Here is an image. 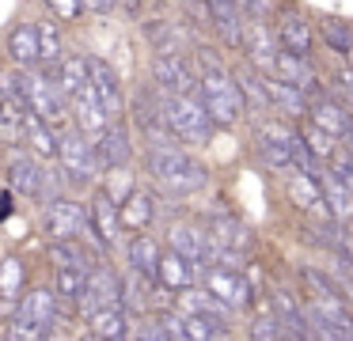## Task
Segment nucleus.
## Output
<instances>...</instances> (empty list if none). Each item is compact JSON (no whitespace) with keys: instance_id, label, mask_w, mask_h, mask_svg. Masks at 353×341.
Instances as JSON below:
<instances>
[{"instance_id":"obj_1","label":"nucleus","mask_w":353,"mask_h":341,"mask_svg":"<svg viewBox=\"0 0 353 341\" xmlns=\"http://www.w3.org/2000/svg\"><path fill=\"white\" fill-rule=\"evenodd\" d=\"M145 171L171 197H194L209 186V167L201 159H194L183 144H152V148H145Z\"/></svg>"},{"instance_id":"obj_2","label":"nucleus","mask_w":353,"mask_h":341,"mask_svg":"<svg viewBox=\"0 0 353 341\" xmlns=\"http://www.w3.org/2000/svg\"><path fill=\"white\" fill-rule=\"evenodd\" d=\"M201 53V80H198V95L205 103V110L213 114L216 129H236L239 118L247 114L243 95H239V83L232 76V68H224V61L216 57L209 45H198Z\"/></svg>"},{"instance_id":"obj_3","label":"nucleus","mask_w":353,"mask_h":341,"mask_svg":"<svg viewBox=\"0 0 353 341\" xmlns=\"http://www.w3.org/2000/svg\"><path fill=\"white\" fill-rule=\"evenodd\" d=\"M61 296H57L54 285H34L19 296L16 315L8 318V338H50L61 322Z\"/></svg>"},{"instance_id":"obj_4","label":"nucleus","mask_w":353,"mask_h":341,"mask_svg":"<svg viewBox=\"0 0 353 341\" xmlns=\"http://www.w3.org/2000/svg\"><path fill=\"white\" fill-rule=\"evenodd\" d=\"M57 167L65 171L72 189H92L95 178L103 174L99 156H95V136H88L84 129H61L57 141Z\"/></svg>"},{"instance_id":"obj_5","label":"nucleus","mask_w":353,"mask_h":341,"mask_svg":"<svg viewBox=\"0 0 353 341\" xmlns=\"http://www.w3.org/2000/svg\"><path fill=\"white\" fill-rule=\"evenodd\" d=\"M163 114H168L171 133L183 144H209V136L216 133L213 114L205 110L198 91H183V95H163Z\"/></svg>"},{"instance_id":"obj_6","label":"nucleus","mask_w":353,"mask_h":341,"mask_svg":"<svg viewBox=\"0 0 353 341\" xmlns=\"http://www.w3.org/2000/svg\"><path fill=\"white\" fill-rule=\"evenodd\" d=\"M254 152L281 178L289 171H296V159H292V121L281 118V114H266L254 125Z\"/></svg>"},{"instance_id":"obj_7","label":"nucleus","mask_w":353,"mask_h":341,"mask_svg":"<svg viewBox=\"0 0 353 341\" xmlns=\"http://www.w3.org/2000/svg\"><path fill=\"white\" fill-rule=\"evenodd\" d=\"M88 212H92V235H88V242H92L99 254L114 250L118 242H122V235H125L122 205H118V197L110 194L107 186L92 189V197H88Z\"/></svg>"},{"instance_id":"obj_8","label":"nucleus","mask_w":353,"mask_h":341,"mask_svg":"<svg viewBox=\"0 0 353 341\" xmlns=\"http://www.w3.org/2000/svg\"><path fill=\"white\" fill-rule=\"evenodd\" d=\"M201 285H205L221 303H228L236 315L254 303V285H251V277H247V269H232V265H205V269H201Z\"/></svg>"},{"instance_id":"obj_9","label":"nucleus","mask_w":353,"mask_h":341,"mask_svg":"<svg viewBox=\"0 0 353 341\" xmlns=\"http://www.w3.org/2000/svg\"><path fill=\"white\" fill-rule=\"evenodd\" d=\"M42 231L50 239H88L92 235V212L88 205L72 201V197H54L46 205V216H42Z\"/></svg>"},{"instance_id":"obj_10","label":"nucleus","mask_w":353,"mask_h":341,"mask_svg":"<svg viewBox=\"0 0 353 341\" xmlns=\"http://www.w3.org/2000/svg\"><path fill=\"white\" fill-rule=\"evenodd\" d=\"M201 68L186 53H152V83L163 95H183V91H198Z\"/></svg>"},{"instance_id":"obj_11","label":"nucleus","mask_w":353,"mask_h":341,"mask_svg":"<svg viewBox=\"0 0 353 341\" xmlns=\"http://www.w3.org/2000/svg\"><path fill=\"white\" fill-rule=\"evenodd\" d=\"M110 303H122V277H118L107 262H95L92 273H88V288H84V296H80V303H77V315L88 322L95 311L110 307Z\"/></svg>"},{"instance_id":"obj_12","label":"nucleus","mask_w":353,"mask_h":341,"mask_svg":"<svg viewBox=\"0 0 353 341\" xmlns=\"http://www.w3.org/2000/svg\"><path fill=\"white\" fill-rule=\"evenodd\" d=\"M243 57L251 61L259 72H266V76H274V65H277V30H274V23L270 19H247V27H243Z\"/></svg>"},{"instance_id":"obj_13","label":"nucleus","mask_w":353,"mask_h":341,"mask_svg":"<svg viewBox=\"0 0 353 341\" xmlns=\"http://www.w3.org/2000/svg\"><path fill=\"white\" fill-rule=\"evenodd\" d=\"M42 182H46V167L31 148H12L8 152V186L23 194L27 201H42Z\"/></svg>"},{"instance_id":"obj_14","label":"nucleus","mask_w":353,"mask_h":341,"mask_svg":"<svg viewBox=\"0 0 353 341\" xmlns=\"http://www.w3.org/2000/svg\"><path fill=\"white\" fill-rule=\"evenodd\" d=\"M88 72H92V87H95V95L103 99L107 114L118 121L125 110H130V103H125V91H122V76H118V68L110 65L107 57H95V53H88Z\"/></svg>"},{"instance_id":"obj_15","label":"nucleus","mask_w":353,"mask_h":341,"mask_svg":"<svg viewBox=\"0 0 353 341\" xmlns=\"http://www.w3.org/2000/svg\"><path fill=\"white\" fill-rule=\"evenodd\" d=\"M95 156H99L103 174L122 171V167L133 163V133H130V125H122V118L110 121V125L95 136Z\"/></svg>"},{"instance_id":"obj_16","label":"nucleus","mask_w":353,"mask_h":341,"mask_svg":"<svg viewBox=\"0 0 353 341\" xmlns=\"http://www.w3.org/2000/svg\"><path fill=\"white\" fill-rule=\"evenodd\" d=\"M307 118L319 121L323 129H330V133L342 136V141L353 133V106H345L330 87H319L312 95V114H307Z\"/></svg>"},{"instance_id":"obj_17","label":"nucleus","mask_w":353,"mask_h":341,"mask_svg":"<svg viewBox=\"0 0 353 341\" xmlns=\"http://www.w3.org/2000/svg\"><path fill=\"white\" fill-rule=\"evenodd\" d=\"M266 91H270L274 114H281V118H289V121H307V114H312V95H307L304 87L281 80V76H266Z\"/></svg>"},{"instance_id":"obj_18","label":"nucleus","mask_w":353,"mask_h":341,"mask_svg":"<svg viewBox=\"0 0 353 341\" xmlns=\"http://www.w3.org/2000/svg\"><path fill=\"white\" fill-rule=\"evenodd\" d=\"M201 269H205L201 262H194V258L179 254V250H171V247H163V258H160V277H156V280L163 285V292L179 296L183 288L201 285Z\"/></svg>"},{"instance_id":"obj_19","label":"nucleus","mask_w":353,"mask_h":341,"mask_svg":"<svg viewBox=\"0 0 353 341\" xmlns=\"http://www.w3.org/2000/svg\"><path fill=\"white\" fill-rule=\"evenodd\" d=\"M69 118H72V125L84 129L88 136H99L103 129L114 121V118L107 114V106H103V99L95 95L92 83H88V87H80L77 95H69Z\"/></svg>"},{"instance_id":"obj_20","label":"nucleus","mask_w":353,"mask_h":341,"mask_svg":"<svg viewBox=\"0 0 353 341\" xmlns=\"http://www.w3.org/2000/svg\"><path fill=\"white\" fill-rule=\"evenodd\" d=\"M274 30H277V45L281 50H289V53H300V57H312L315 53V27H312V19L307 15H300V12H281L274 19Z\"/></svg>"},{"instance_id":"obj_21","label":"nucleus","mask_w":353,"mask_h":341,"mask_svg":"<svg viewBox=\"0 0 353 341\" xmlns=\"http://www.w3.org/2000/svg\"><path fill=\"white\" fill-rule=\"evenodd\" d=\"M285 194L296 205L300 212H312V216H330L327 197H323V182L319 174H304V171H289L285 174Z\"/></svg>"},{"instance_id":"obj_22","label":"nucleus","mask_w":353,"mask_h":341,"mask_svg":"<svg viewBox=\"0 0 353 341\" xmlns=\"http://www.w3.org/2000/svg\"><path fill=\"white\" fill-rule=\"evenodd\" d=\"M171 250L194 258V262L205 265V247H209V227L205 224H194V220H171L168 224V235H163Z\"/></svg>"},{"instance_id":"obj_23","label":"nucleus","mask_w":353,"mask_h":341,"mask_svg":"<svg viewBox=\"0 0 353 341\" xmlns=\"http://www.w3.org/2000/svg\"><path fill=\"white\" fill-rule=\"evenodd\" d=\"M232 76H236V83H239V95H243L247 114H259V118L274 114V106H270V91H266V76H262L251 61L236 65V68H232Z\"/></svg>"},{"instance_id":"obj_24","label":"nucleus","mask_w":353,"mask_h":341,"mask_svg":"<svg viewBox=\"0 0 353 341\" xmlns=\"http://www.w3.org/2000/svg\"><path fill=\"white\" fill-rule=\"evenodd\" d=\"M160 258H163V247L152 231H133L125 239V265L130 269H137V273L156 280L160 277Z\"/></svg>"},{"instance_id":"obj_25","label":"nucleus","mask_w":353,"mask_h":341,"mask_svg":"<svg viewBox=\"0 0 353 341\" xmlns=\"http://www.w3.org/2000/svg\"><path fill=\"white\" fill-rule=\"evenodd\" d=\"M205 4H209V12H213V30H216V38H221V45L224 50H239V45H243V27H247L239 4L236 0H205Z\"/></svg>"},{"instance_id":"obj_26","label":"nucleus","mask_w":353,"mask_h":341,"mask_svg":"<svg viewBox=\"0 0 353 341\" xmlns=\"http://www.w3.org/2000/svg\"><path fill=\"white\" fill-rule=\"evenodd\" d=\"M4 50H8V61H12L16 68H34V65H42L39 23H16V27L8 30V42H4Z\"/></svg>"},{"instance_id":"obj_27","label":"nucleus","mask_w":353,"mask_h":341,"mask_svg":"<svg viewBox=\"0 0 353 341\" xmlns=\"http://www.w3.org/2000/svg\"><path fill=\"white\" fill-rule=\"evenodd\" d=\"M205 227L221 242H232V247H239V250H251L254 247V231L243 224V216H239V212L228 209V205H221V209L209 212V224Z\"/></svg>"},{"instance_id":"obj_28","label":"nucleus","mask_w":353,"mask_h":341,"mask_svg":"<svg viewBox=\"0 0 353 341\" xmlns=\"http://www.w3.org/2000/svg\"><path fill=\"white\" fill-rule=\"evenodd\" d=\"M274 76H281V80H289V83H296V87H304L307 95H315V91L323 87L319 72H315V61H312V57H300V53H289V50H277Z\"/></svg>"},{"instance_id":"obj_29","label":"nucleus","mask_w":353,"mask_h":341,"mask_svg":"<svg viewBox=\"0 0 353 341\" xmlns=\"http://www.w3.org/2000/svg\"><path fill=\"white\" fill-rule=\"evenodd\" d=\"M133 322H137V315H130L125 303H110L88 318V333L92 338H133Z\"/></svg>"},{"instance_id":"obj_30","label":"nucleus","mask_w":353,"mask_h":341,"mask_svg":"<svg viewBox=\"0 0 353 341\" xmlns=\"http://www.w3.org/2000/svg\"><path fill=\"white\" fill-rule=\"evenodd\" d=\"M118 205H122L125 231H148V227H152V220H156V194H152V189L133 186Z\"/></svg>"},{"instance_id":"obj_31","label":"nucleus","mask_w":353,"mask_h":341,"mask_svg":"<svg viewBox=\"0 0 353 341\" xmlns=\"http://www.w3.org/2000/svg\"><path fill=\"white\" fill-rule=\"evenodd\" d=\"M57 141L61 133L54 129V121L39 118L34 110L23 114V148H31L39 159H57Z\"/></svg>"},{"instance_id":"obj_32","label":"nucleus","mask_w":353,"mask_h":341,"mask_svg":"<svg viewBox=\"0 0 353 341\" xmlns=\"http://www.w3.org/2000/svg\"><path fill=\"white\" fill-rule=\"evenodd\" d=\"M270 311L277 315V322L285 326V333L296 341H307L312 333H307V318H304V303H296L285 288H277V292H270Z\"/></svg>"},{"instance_id":"obj_33","label":"nucleus","mask_w":353,"mask_h":341,"mask_svg":"<svg viewBox=\"0 0 353 341\" xmlns=\"http://www.w3.org/2000/svg\"><path fill=\"white\" fill-rule=\"evenodd\" d=\"M46 68L54 72V80L61 83L65 95H77L80 87L92 83V72H88V53H65L57 65H46Z\"/></svg>"},{"instance_id":"obj_34","label":"nucleus","mask_w":353,"mask_h":341,"mask_svg":"<svg viewBox=\"0 0 353 341\" xmlns=\"http://www.w3.org/2000/svg\"><path fill=\"white\" fill-rule=\"evenodd\" d=\"M99 250H88L84 239H50V262H54V269H61V265H72V269H92L95 262H99Z\"/></svg>"},{"instance_id":"obj_35","label":"nucleus","mask_w":353,"mask_h":341,"mask_svg":"<svg viewBox=\"0 0 353 341\" xmlns=\"http://www.w3.org/2000/svg\"><path fill=\"white\" fill-rule=\"evenodd\" d=\"M148 42H152L156 53H186V42H190V30L183 23H171V19H156L145 27Z\"/></svg>"},{"instance_id":"obj_36","label":"nucleus","mask_w":353,"mask_h":341,"mask_svg":"<svg viewBox=\"0 0 353 341\" xmlns=\"http://www.w3.org/2000/svg\"><path fill=\"white\" fill-rule=\"evenodd\" d=\"M88 273L92 269H72V265L54 269V288H57L61 307L69 311V315H77V303H80V296H84V288H88Z\"/></svg>"},{"instance_id":"obj_37","label":"nucleus","mask_w":353,"mask_h":341,"mask_svg":"<svg viewBox=\"0 0 353 341\" xmlns=\"http://www.w3.org/2000/svg\"><path fill=\"white\" fill-rule=\"evenodd\" d=\"M319 182H323V197H327L330 216L334 220H353V189L345 186L342 178H334L330 171H323Z\"/></svg>"},{"instance_id":"obj_38","label":"nucleus","mask_w":353,"mask_h":341,"mask_svg":"<svg viewBox=\"0 0 353 341\" xmlns=\"http://www.w3.org/2000/svg\"><path fill=\"white\" fill-rule=\"evenodd\" d=\"M315 34L323 38V45H327L330 53H338V57H345L353 45V27L345 19H334V15H323L319 23H315Z\"/></svg>"},{"instance_id":"obj_39","label":"nucleus","mask_w":353,"mask_h":341,"mask_svg":"<svg viewBox=\"0 0 353 341\" xmlns=\"http://www.w3.org/2000/svg\"><path fill=\"white\" fill-rule=\"evenodd\" d=\"M27 285V262L19 254H8L0 262V300H19Z\"/></svg>"},{"instance_id":"obj_40","label":"nucleus","mask_w":353,"mask_h":341,"mask_svg":"<svg viewBox=\"0 0 353 341\" xmlns=\"http://www.w3.org/2000/svg\"><path fill=\"white\" fill-rule=\"evenodd\" d=\"M300 129H304L307 144H312V152H315V156L323 159V163H330V156H334V152H338V148H342V144H345L342 136H334V133H330V129H323L319 121H312V118H307V121H304V125H300Z\"/></svg>"},{"instance_id":"obj_41","label":"nucleus","mask_w":353,"mask_h":341,"mask_svg":"<svg viewBox=\"0 0 353 341\" xmlns=\"http://www.w3.org/2000/svg\"><path fill=\"white\" fill-rule=\"evenodd\" d=\"M39 45H42V65H57L65 57V38H61V27L54 19L39 23Z\"/></svg>"},{"instance_id":"obj_42","label":"nucleus","mask_w":353,"mask_h":341,"mask_svg":"<svg viewBox=\"0 0 353 341\" xmlns=\"http://www.w3.org/2000/svg\"><path fill=\"white\" fill-rule=\"evenodd\" d=\"M247 333H251L254 341H281V338H289V333H285V326L277 322L274 311H259V315L247 322Z\"/></svg>"},{"instance_id":"obj_43","label":"nucleus","mask_w":353,"mask_h":341,"mask_svg":"<svg viewBox=\"0 0 353 341\" xmlns=\"http://www.w3.org/2000/svg\"><path fill=\"white\" fill-rule=\"evenodd\" d=\"M327 167H330V174H334V178H342L345 186L353 189V156H350V148H345V144L334 152V156H330Z\"/></svg>"},{"instance_id":"obj_44","label":"nucleus","mask_w":353,"mask_h":341,"mask_svg":"<svg viewBox=\"0 0 353 341\" xmlns=\"http://www.w3.org/2000/svg\"><path fill=\"white\" fill-rule=\"evenodd\" d=\"M330 91H334L338 99H342L345 106H353V65H342L334 72V80H330Z\"/></svg>"},{"instance_id":"obj_45","label":"nucleus","mask_w":353,"mask_h":341,"mask_svg":"<svg viewBox=\"0 0 353 341\" xmlns=\"http://www.w3.org/2000/svg\"><path fill=\"white\" fill-rule=\"evenodd\" d=\"M243 19H274V0H236Z\"/></svg>"},{"instance_id":"obj_46","label":"nucleus","mask_w":353,"mask_h":341,"mask_svg":"<svg viewBox=\"0 0 353 341\" xmlns=\"http://www.w3.org/2000/svg\"><path fill=\"white\" fill-rule=\"evenodd\" d=\"M46 4L54 8V19H80L88 12L84 0H46Z\"/></svg>"},{"instance_id":"obj_47","label":"nucleus","mask_w":353,"mask_h":341,"mask_svg":"<svg viewBox=\"0 0 353 341\" xmlns=\"http://www.w3.org/2000/svg\"><path fill=\"white\" fill-rule=\"evenodd\" d=\"M118 4H122V0H84V8H88V12H110V8H118Z\"/></svg>"},{"instance_id":"obj_48","label":"nucleus","mask_w":353,"mask_h":341,"mask_svg":"<svg viewBox=\"0 0 353 341\" xmlns=\"http://www.w3.org/2000/svg\"><path fill=\"white\" fill-rule=\"evenodd\" d=\"M342 61H345V65H353V45H350V53H345V57H342Z\"/></svg>"},{"instance_id":"obj_49","label":"nucleus","mask_w":353,"mask_h":341,"mask_svg":"<svg viewBox=\"0 0 353 341\" xmlns=\"http://www.w3.org/2000/svg\"><path fill=\"white\" fill-rule=\"evenodd\" d=\"M345 148H350V156H353V133H350V136H345Z\"/></svg>"}]
</instances>
